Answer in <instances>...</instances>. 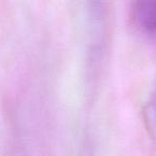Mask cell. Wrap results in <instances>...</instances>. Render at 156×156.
<instances>
[{
  "label": "cell",
  "instance_id": "1",
  "mask_svg": "<svg viewBox=\"0 0 156 156\" xmlns=\"http://www.w3.org/2000/svg\"><path fill=\"white\" fill-rule=\"evenodd\" d=\"M132 18L140 31L149 35H156V0H134Z\"/></svg>",
  "mask_w": 156,
  "mask_h": 156
},
{
  "label": "cell",
  "instance_id": "2",
  "mask_svg": "<svg viewBox=\"0 0 156 156\" xmlns=\"http://www.w3.org/2000/svg\"><path fill=\"white\" fill-rule=\"evenodd\" d=\"M10 156H24V152H23V150L20 149V143H18V142H14L13 143Z\"/></svg>",
  "mask_w": 156,
  "mask_h": 156
},
{
  "label": "cell",
  "instance_id": "3",
  "mask_svg": "<svg viewBox=\"0 0 156 156\" xmlns=\"http://www.w3.org/2000/svg\"><path fill=\"white\" fill-rule=\"evenodd\" d=\"M149 107L156 115V87L154 88V91H153V94H152V98H151V102L149 104Z\"/></svg>",
  "mask_w": 156,
  "mask_h": 156
}]
</instances>
